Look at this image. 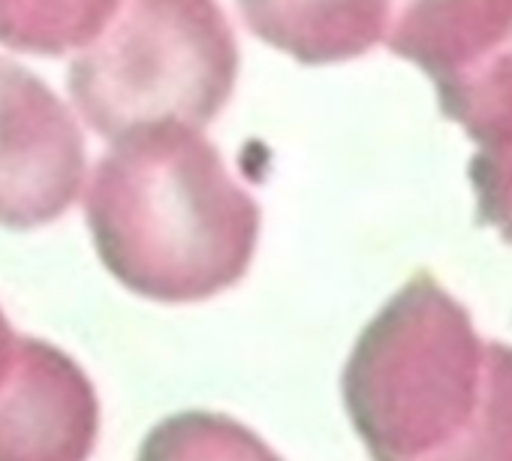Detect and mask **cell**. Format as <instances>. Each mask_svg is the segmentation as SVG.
Here are the masks:
<instances>
[{"mask_svg": "<svg viewBox=\"0 0 512 461\" xmlns=\"http://www.w3.org/2000/svg\"><path fill=\"white\" fill-rule=\"evenodd\" d=\"M341 386L374 461H512V347L428 269L362 329Z\"/></svg>", "mask_w": 512, "mask_h": 461, "instance_id": "obj_1", "label": "cell"}, {"mask_svg": "<svg viewBox=\"0 0 512 461\" xmlns=\"http://www.w3.org/2000/svg\"><path fill=\"white\" fill-rule=\"evenodd\" d=\"M85 220L106 272L166 305L235 287L260 239V205L232 181L202 130L187 124L115 139L88 178Z\"/></svg>", "mask_w": 512, "mask_h": 461, "instance_id": "obj_2", "label": "cell"}, {"mask_svg": "<svg viewBox=\"0 0 512 461\" xmlns=\"http://www.w3.org/2000/svg\"><path fill=\"white\" fill-rule=\"evenodd\" d=\"M238 43L217 0H118L70 64V97L109 142L154 124L202 130L232 97Z\"/></svg>", "mask_w": 512, "mask_h": 461, "instance_id": "obj_3", "label": "cell"}, {"mask_svg": "<svg viewBox=\"0 0 512 461\" xmlns=\"http://www.w3.org/2000/svg\"><path fill=\"white\" fill-rule=\"evenodd\" d=\"M85 187V139L64 100L0 55V226L61 217Z\"/></svg>", "mask_w": 512, "mask_h": 461, "instance_id": "obj_4", "label": "cell"}, {"mask_svg": "<svg viewBox=\"0 0 512 461\" xmlns=\"http://www.w3.org/2000/svg\"><path fill=\"white\" fill-rule=\"evenodd\" d=\"M97 434L88 374L64 350L22 335L0 383V461H88Z\"/></svg>", "mask_w": 512, "mask_h": 461, "instance_id": "obj_5", "label": "cell"}, {"mask_svg": "<svg viewBox=\"0 0 512 461\" xmlns=\"http://www.w3.org/2000/svg\"><path fill=\"white\" fill-rule=\"evenodd\" d=\"M512 34V0H389L386 46L434 82Z\"/></svg>", "mask_w": 512, "mask_h": 461, "instance_id": "obj_6", "label": "cell"}, {"mask_svg": "<svg viewBox=\"0 0 512 461\" xmlns=\"http://www.w3.org/2000/svg\"><path fill=\"white\" fill-rule=\"evenodd\" d=\"M247 28L302 64L365 55L386 40L389 0H238Z\"/></svg>", "mask_w": 512, "mask_h": 461, "instance_id": "obj_7", "label": "cell"}, {"mask_svg": "<svg viewBox=\"0 0 512 461\" xmlns=\"http://www.w3.org/2000/svg\"><path fill=\"white\" fill-rule=\"evenodd\" d=\"M434 85L440 112L461 124L479 151L512 148V34L470 67Z\"/></svg>", "mask_w": 512, "mask_h": 461, "instance_id": "obj_8", "label": "cell"}, {"mask_svg": "<svg viewBox=\"0 0 512 461\" xmlns=\"http://www.w3.org/2000/svg\"><path fill=\"white\" fill-rule=\"evenodd\" d=\"M136 461H284L260 434L232 416L184 410L157 422Z\"/></svg>", "mask_w": 512, "mask_h": 461, "instance_id": "obj_9", "label": "cell"}, {"mask_svg": "<svg viewBox=\"0 0 512 461\" xmlns=\"http://www.w3.org/2000/svg\"><path fill=\"white\" fill-rule=\"evenodd\" d=\"M118 0H0V43L61 55L100 34Z\"/></svg>", "mask_w": 512, "mask_h": 461, "instance_id": "obj_10", "label": "cell"}, {"mask_svg": "<svg viewBox=\"0 0 512 461\" xmlns=\"http://www.w3.org/2000/svg\"><path fill=\"white\" fill-rule=\"evenodd\" d=\"M470 184L476 193V220L494 226L512 245V148L476 151L470 160Z\"/></svg>", "mask_w": 512, "mask_h": 461, "instance_id": "obj_11", "label": "cell"}, {"mask_svg": "<svg viewBox=\"0 0 512 461\" xmlns=\"http://www.w3.org/2000/svg\"><path fill=\"white\" fill-rule=\"evenodd\" d=\"M19 338H22V335L13 332L10 320L4 317V311H0V383H4L7 374H10V365H13V359H16Z\"/></svg>", "mask_w": 512, "mask_h": 461, "instance_id": "obj_12", "label": "cell"}]
</instances>
